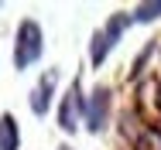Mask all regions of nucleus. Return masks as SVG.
I'll return each instance as SVG.
<instances>
[{"label": "nucleus", "instance_id": "f257e3e1", "mask_svg": "<svg viewBox=\"0 0 161 150\" xmlns=\"http://www.w3.org/2000/svg\"><path fill=\"white\" fill-rule=\"evenodd\" d=\"M134 28V14L130 10H113L96 31H93V38H89V65L93 68H103L106 58L113 55V48L120 44V38Z\"/></svg>", "mask_w": 161, "mask_h": 150}, {"label": "nucleus", "instance_id": "f03ea898", "mask_svg": "<svg viewBox=\"0 0 161 150\" xmlns=\"http://www.w3.org/2000/svg\"><path fill=\"white\" fill-rule=\"evenodd\" d=\"M82 120H86V85H82V75H75L55 102V126L65 137H75L82 130Z\"/></svg>", "mask_w": 161, "mask_h": 150}, {"label": "nucleus", "instance_id": "7ed1b4c3", "mask_svg": "<svg viewBox=\"0 0 161 150\" xmlns=\"http://www.w3.org/2000/svg\"><path fill=\"white\" fill-rule=\"evenodd\" d=\"M41 55H45V28L34 17H24L14 31V68L28 72L31 65L41 61Z\"/></svg>", "mask_w": 161, "mask_h": 150}, {"label": "nucleus", "instance_id": "20e7f679", "mask_svg": "<svg viewBox=\"0 0 161 150\" xmlns=\"http://www.w3.org/2000/svg\"><path fill=\"white\" fill-rule=\"evenodd\" d=\"M110 120H113V89L110 85H93L86 92V120H82V130L93 133V137H103L110 130Z\"/></svg>", "mask_w": 161, "mask_h": 150}, {"label": "nucleus", "instance_id": "39448f33", "mask_svg": "<svg viewBox=\"0 0 161 150\" xmlns=\"http://www.w3.org/2000/svg\"><path fill=\"white\" fill-rule=\"evenodd\" d=\"M55 99H58V68L52 65V68L41 72V79L31 85V92H28V106H31L34 116H48Z\"/></svg>", "mask_w": 161, "mask_h": 150}, {"label": "nucleus", "instance_id": "423d86ee", "mask_svg": "<svg viewBox=\"0 0 161 150\" xmlns=\"http://www.w3.org/2000/svg\"><path fill=\"white\" fill-rule=\"evenodd\" d=\"M0 150H21V126L14 113H0Z\"/></svg>", "mask_w": 161, "mask_h": 150}, {"label": "nucleus", "instance_id": "0eeeda50", "mask_svg": "<svg viewBox=\"0 0 161 150\" xmlns=\"http://www.w3.org/2000/svg\"><path fill=\"white\" fill-rule=\"evenodd\" d=\"M154 51H158V41H147V44L137 51V58L130 61V79H134V82H141V79H144V72H147V61H151V55H154Z\"/></svg>", "mask_w": 161, "mask_h": 150}, {"label": "nucleus", "instance_id": "6e6552de", "mask_svg": "<svg viewBox=\"0 0 161 150\" xmlns=\"http://www.w3.org/2000/svg\"><path fill=\"white\" fill-rule=\"evenodd\" d=\"M130 14H134V24H154V21H161V0H144Z\"/></svg>", "mask_w": 161, "mask_h": 150}, {"label": "nucleus", "instance_id": "1a4fd4ad", "mask_svg": "<svg viewBox=\"0 0 161 150\" xmlns=\"http://www.w3.org/2000/svg\"><path fill=\"white\" fill-rule=\"evenodd\" d=\"M134 150H161V126H144L137 140H130Z\"/></svg>", "mask_w": 161, "mask_h": 150}, {"label": "nucleus", "instance_id": "9d476101", "mask_svg": "<svg viewBox=\"0 0 161 150\" xmlns=\"http://www.w3.org/2000/svg\"><path fill=\"white\" fill-rule=\"evenodd\" d=\"M55 150H72V147H69V143H58V147H55Z\"/></svg>", "mask_w": 161, "mask_h": 150}, {"label": "nucleus", "instance_id": "9b49d317", "mask_svg": "<svg viewBox=\"0 0 161 150\" xmlns=\"http://www.w3.org/2000/svg\"><path fill=\"white\" fill-rule=\"evenodd\" d=\"M158 102H161V96H158Z\"/></svg>", "mask_w": 161, "mask_h": 150}]
</instances>
